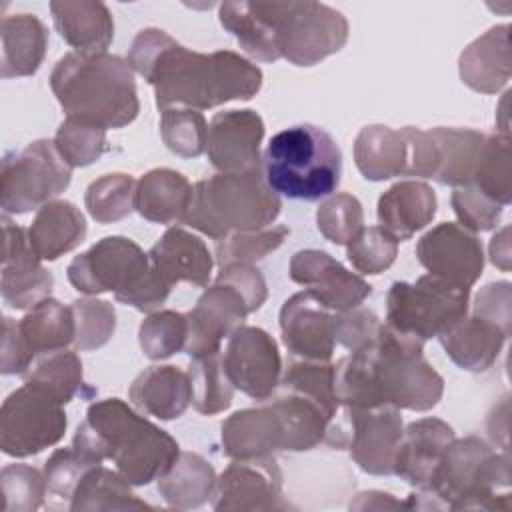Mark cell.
Wrapping results in <instances>:
<instances>
[{"label": "cell", "instance_id": "cell-24", "mask_svg": "<svg viewBox=\"0 0 512 512\" xmlns=\"http://www.w3.org/2000/svg\"><path fill=\"white\" fill-rule=\"evenodd\" d=\"M156 274L168 284L188 282L194 286H208L214 258L198 236L184 228H168L148 252Z\"/></svg>", "mask_w": 512, "mask_h": 512}, {"label": "cell", "instance_id": "cell-19", "mask_svg": "<svg viewBox=\"0 0 512 512\" xmlns=\"http://www.w3.org/2000/svg\"><path fill=\"white\" fill-rule=\"evenodd\" d=\"M252 314L244 296L228 282L216 280L208 286L194 308L186 312L188 342L184 352L190 358H200L220 352L222 340L240 328L246 316Z\"/></svg>", "mask_w": 512, "mask_h": 512}, {"label": "cell", "instance_id": "cell-2", "mask_svg": "<svg viewBox=\"0 0 512 512\" xmlns=\"http://www.w3.org/2000/svg\"><path fill=\"white\" fill-rule=\"evenodd\" d=\"M422 350V340L382 324L368 344L334 364L340 406L432 410L442 400L444 378Z\"/></svg>", "mask_w": 512, "mask_h": 512}, {"label": "cell", "instance_id": "cell-21", "mask_svg": "<svg viewBox=\"0 0 512 512\" xmlns=\"http://www.w3.org/2000/svg\"><path fill=\"white\" fill-rule=\"evenodd\" d=\"M262 138L264 120L256 110L218 112L208 124V160L224 174H242L262 168Z\"/></svg>", "mask_w": 512, "mask_h": 512}, {"label": "cell", "instance_id": "cell-43", "mask_svg": "<svg viewBox=\"0 0 512 512\" xmlns=\"http://www.w3.org/2000/svg\"><path fill=\"white\" fill-rule=\"evenodd\" d=\"M280 384L284 390L304 394L318 402L332 418L340 408L334 388V364L330 360H290Z\"/></svg>", "mask_w": 512, "mask_h": 512}, {"label": "cell", "instance_id": "cell-27", "mask_svg": "<svg viewBox=\"0 0 512 512\" xmlns=\"http://www.w3.org/2000/svg\"><path fill=\"white\" fill-rule=\"evenodd\" d=\"M462 82L480 94L500 92L512 74L510 26H492L470 42L458 60Z\"/></svg>", "mask_w": 512, "mask_h": 512}, {"label": "cell", "instance_id": "cell-35", "mask_svg": "<svg viewBox=\"0 0 512 512\" xmlns=\"http://www.w3.org/2000/svg\"><path fill=\"white\" fill-rule=\"evenodd\" d=\"M218 20L254 60H280L276 28L266 2H222L218 6Z\"/></svg>", "mask_w": 512, "mask_h": 512}, {"label": "cell", "instance_id": "cell-10", "mask_svg": "<svg viewBox=\"0 0 512 512\" xmlns=\"http://www.w3.org/2000/svg\"><path fill=\"white\" fill-rule=\"evenodd\" d=\"M470 288L434 274L394 282L386 296V324L418 340L438 338L468 314Z\"/></svg>", "mask_w": 512, "mask_h": 512}, {"label": "cell", "instance_id": "cell-56", "mask_svg": "<svg viewBox=\"0 0 512 512\" xmlns=\"http://www.w3.org/2000/svg\"><path fill=\"white\" fill-rule=\"evenodd\" d=\"M216 280L232 284L244 296L250 312L262 308L268 298L266 280L254 264H226L220 268Z\"/></svg>", "mask_w": 512, "mask_h": 512}, {"label": "cell", "instance_id": "cell-57", "mask_svg": "<svg viewBox=\"0 0 512 512\" xmlns=\"http://www.w3.org/2000/svg\"><path fill=\"white\" fill-rule=\"evenodd\" d=\"M472 314L494 320L496 324L510 330L512 324V296L510 282H490L474 298Z\"/></svg>", "mask_w": 512, "mask_h": 512}, {"label": "cell", "instance_id": "cell-48", "mask_svg": "<svg viewBox=\"0 0 512 512\" xmlns=\"http://www.w3.org/2000/svg\"><path fill=\"white\" fill-rule=\"evenodd\" d=\"M288 236L290 228L284 224L262 230L228 234L226 238L216 240V262L220 264V268L226 264H254L256 260H262L270 252L278 250Z\"/></svg>", "mask_w": 512, "mask_h": 512}, {"label": "cell", "instance_id": "cell-32", "mask_svg": "<svg viewBox=\"0 0 512 512\" xmlns=\"http://www.w3.org/2000/svg\"><path fill=\"white\" fill-rule=\"evenodd\" d=\"M28 242L40 260H58L78 248L88 232L86 218L68 200H52L38 208L28 226Z\"/></svg>", "mask_w": 512, "mask_h": 512}, {"label": "cell", "instance_id": "cell-58", "mask_svg": "<svg viewBox=\"0 0 512 512\" xmlns=\"http://www.w3.org/2000/svg\"><path fill=\"white\" fill-rule=\"evenodd\" d=\"M350 508L354 510H386V508H408L406 502H400V500H394L392 494H386V492H376V490H368V492H360L356 494V500L350 502Z\"/></svg>", "mask_w": 512, "mask_h": 512}, {"label": "cell", "instance_id": "cell-5", "mask_svg": "<svg viewBox=\"0 0 512 512\" xmlns=\"http://www.w3.org/2000/svg\"><path fill=\"white\" fill-rule=\"evenodd\" d=\"M262 174L278 196L314 202L338 188L342 152L324 128L296 124L270 138L262 156Z\"/></svg>", "mask_w": 512, "mask_h": 512}, {"label": "cell", "instance_id": "cell-4", "mask_svg": "<svg viewBox=\"0 0 512 512\" xmlns=\"http://www.w3.org/2000/svg\"><path fill=\"white\" fill-rule=\"evenodd\" d=\"M50 88L66 118L102 130L128 126L140 112L132 68L116 54H64L50 74Z\"/></svg>", "mask_w": 512, "mask_h": 512}, {"label": "cell", "instance_id": "cell-47", "mask_svg": "<svg viewBox=\"0 0 512 512\" xmlns=\"http://www.w3.org/2000/svg\"><path fill=\"white\" fill-rule=\"evenodd\" d=\"M160 136L166 148L182 158H198L206 152L208 122L192 108L160 110Z\"/></svg>", "mask_w": 512, "mask_h": 512}, {"label": "cell", "instance_id": "cell-55", "mask_svg": "<svg viewBox=\"0 0 512 512\" xmlns=\"http://www.w3.org/2000/svg\"><path fill=\"white\" fill-rule=\"evenodd\" d=\"M380 318L366 308H352L348 312H336L334 340L346 350H356L368 344L380 330Z\"/></svg>", "mask_w": 512, "mask_h": 512}, {"label": "cell", "instance_id": "cell-36", "mask_svg": "<svg viewBox=\"0 0 512 512\" xmlns=\"http://www.w3.org/2000/svg\"><path fill=\"white\" fill-rule=\"evenodd\" d=\"M156 482L160 496L170 508L192 510L212 500L216 472L200 454L180 452L174 464Z\"/></svg>", "mask_w": 512, "mask_h": 512}, {"label": "cell", "instance_id": "cell-7", "mask_svg": "<svg viewBox=\"0 0 512 512\" xmlns=\"http://www.w3.org/2000/svg\"><path fill=\"white\" fill-rule=\"evenodd\" d=\"M280 208V196L266 184L262 168L242 174L218 172L194 184L184 224L222 240L234 232L268 228Z\"/></svg>", "mask_w": 512, "mask_h": 512}, {"label": "cell", "instance_id": "cell-17", "mask_svg": "<svg viewBox=\"0 0 512 512\" xmlns=\"http://www.w3.org/2000/svg\"><path fill=\"white\" fill-rule=\"evenodd\" d=\"M416 258L438 278L470 288L484 270L482 242L456 222H442L416 244Z\"/></svg>", "mask_w": 512, "mask_h": 512}, {"label": "cell", "instance_id": "cell-30", "mask_svg": "<svg viewBox=\"0 0 512 512\" xmlns=\"http://www.w3.org/2000/svg\"><path fill=\"white\" fill-rule=\"evenodd\" d=\"M194 186L172 168H154L136 182L134 210L148 222L184 224Z\"/></svg>", "mask_w": 512, "mask_h": 512}, {"label": "cell", "instance_id": "cell-38", "mask_svg": "<svg viewBox=\"0 0 512 512\" xmlns=\"http://www.w3.org/2000/svg\"><path fill=\"white\" fill-rule=\"evenodd\" d=\"M436 150L438 166L434 180L448 186H466L472 182L486 134L470 128L438 126L430 130Z\"/></svg>", "mask_w": 512, "mask_h": 512}, {"label": "cell", "instance_id": "cell-41", "mask_svg": "<svg viewBox=\"0 0 512 512\" xmlns=\"http://www.w3.org/2000/svg\"><path fill=\"white\" fill-rule=\"evenodd\" d=\"M22 376L24 382H32L44 388L62 404H68L84 386L82 362L76 352L66 348L36 356V360Z\"/></svg>", "mask_w": 512, "mask_h": 512}, {"label": "cell", "instance_id": "cell-23", "mask_svg": "<svg viewBox=\"0 0 512 512\" xmlns=\"http://www.w3.org/2000/svg\"><path fill=\"white\" fill-rule=\"evenodd\" d=\"M454 438V428L440 418L410 422L396 448L392 474L406 480L418 492L428 494L438 464Z\"/></svg>", "mask_w": 512, "mask_h": 512}, {"label": "cell", "instance_id": "cell-54", "mask_svg": "<svg viewBox=\"0 0 512 512\" xmlns=\"http://www.w3.org/2000/svg\"><path fill=\"white\" fill-rule=\"evenodd\" d=\"M450 204L460 226L470 230L472 234L492 230L500 222L504 208L502 204L486 196L482 190H478L474 184L454 188Z\"/></svg>", "mask_w": 512, "mask_h": 512}, {"label": "cell", "instance_id": "cell-16", "mask_svg": "<svg viewBox=\"0 0 512 512\" xmlns=\"http://www.w3.org/2000/svg\"><path fill=\"white\" fill-rule=\"evenodd\" d=\"M212 508L222 510H286L282 472L274 456L232 460L216 478Z\"/></svg>", "mask_w": 512, "mask_h": 512}, {"label": "cell", "instance_id": "cell-14", "mask_svg": "<svg viewBox=\"0 0 512 512\" xmlns=\"http://www.w3.org/2000/svg\"><path fill=\"white\" fill-rule=\"evenodd\" d=\"M2 374H26L36 356L74 344L76 324L70 306L44 298L22 320L4 318L2 324Z\"/></svg>", "mask_w": 512, "mask_h": 512}, {"label": "cell", "instance_id": "cell-13", "mask_svg": "<svg viewBox=\"0 0 512 512\" xmlns=\"http://www.w3.org/2000/svg\"><path fill=\"white\" fill-rule=\"evenodd\" d=\"M68 418L64 404L44 388L24 382L6 396L0 408V450L28 458L64 438Z\"/></svg>", "mask_w": 512, "mask_h": 512}, {"label": "cell", "instance_id": "cell-44", "mask_svg": "<svg viewBox=\"0 0 512 512\" xmlns=\"http://www.w3.org/2000/svg\"><path fill=\"white\" fill-rule=\"evenodd\" d=\"M136 180L128 174H104L90 182L84 194L88 214L100 224H112L134 210Z\"/></svg>", "mask_w": 512, "mask_h": 512}, {"label": "cell", "instance_id": "cell-51", "mask_svg": "<svg viewBox=\"0 0 512 512\" xmlns=\"http://www.w3.org/2000/svg\"><path fill=\"white\" fill-rule=\"evenodd\" d=\"M316 226L326 240L346 246L364 228V210L360 200L348 192L330 196L316 210Z\"/></svg>", "mask_w": 512, "mask_h": 512}, {"label": "cell", "instance_id": "cell-25", "mask_svg": "<svg viewBox=\"0 0 512 512\" xmlns=\"http://www.w3.org/2000/svg\"><path fill=\"white\" fill-rule=\"evenodd\" d=\"M510 330L478 314H466L438 336L448 358L462 370L480 374L494 366Z\"/></svg>", "mask_w": 512, "mask_h": 512}, {"label": "cell", "instance_id": "cell-15", "mask_svg": "<svg viewBox=\"0 0 512 512\" xmlns=\"http://www.w3.org/2000/svg\"><path fill=\"white\" fill-rule=\"evenodd\" d=\"M222 364L234 390L266 402L282 380V358L276 340L258 326L236 328L222 354Z\"/></svg>", "mask_w": 512, "mask_h": 512}, {"label": "cell", "instance_id": "cell-9", "mask_svg": "<svg viewBox=\"0 0 512 512\" xmlns=\"http://www.w3.org/2000/svg\"><path fill=\"white\" fill-rule=\"evenodd\" d=\"M276 28L280 58L294 66H314L348 42V20L336 8L312 0L266 2Z\"/></svg>", "mask_w": 512, "mask_h": 512}, {"label": "cell", "instance_id": "cell-1", "mask_svg": "<svg viewBox=\"0 0 512 512\" xmlns=\"http://www.w3.org/2000/svg\"><path fill=\"white\" fill-rule=\"evenodd\" d=\"M152 88L156 106L208 110L230 100H250L262 88V70L232 50H188L160 28L140 30L126 56Z\"/></svg>", "mask_w": 512, "mask_h": 512}, {"label": "cell", "instance_id": "cell-31", "mask_svg": "<svg viewBox=\"0 0 512 512\" xmlns=\"http://www.w3.org/2000/svg\"><path fill=\"white\" fill-rule=\"evenodd\" d=\"M128 398L146 416L176 420L190 406L188 372L172 364L150 366L134 378Z\"/></svg>", "mask_w": 512, "mask_h": 512}, {"label": "cell", "instance_id": "cell-50", "mask_svg": "<svg viewBox=\"0 0 512 512\" xmlns=\"http://www.w3.org/2000/svg\"><path fill=\"white\" fill-rule=\"evenodd\" d=\"M76 324L74 346L82 352L98 350L110 342L116 330V310L100 298H78L70 304Z\"/></svg>", "mask_w": 512, "mask_h": 512}, {"label": "cell", "instance_id": "cell-37", "mask_svg": "<svg viewBox=\"0 0 512 512\" xmlns=\"http://www.w3.org/2000/svg\"><path fill=\"white\" fill-rule=\"evenodd\" d=\"M268 404L282 424L284 450L306 452L324 442L332 416L318 402L304 394L284 390V394L270 400Z\"/></svg>", "mask_w": 512, "mask_h": 512}, {"label": "cell", "instance_id": "cell-12", "mask_svg": "<svg viewBox=\"0 0 512 512\" xmlns=\"http://www.w3.org/2000/svg\"><path fill=\"white\" fill-rule=\"evenodd\" d=\"M404 432L398 408H348L340 406L330 420L324 444L348 450L352 460L368 474H392L394 454Z\"/></svg>", "mask_w": 512, "mask_h": 512}, {"label": "cell", "instance_id": "cell-46", "mask_svg": "<svg viewBox=\"0 0 512 512\" xmlns=\"http://www.w3.org/2000/svg\"><path fill=\"white\" fill-rule=\"evenodd\" d=\"M96 462L76 448H58L44 464L46 478V506L52 510H70L72 494L82 478V474Z\"/></svg>", "mask_w": 512, "mask_h": 512}, {"label": "cell", "instance_id": "cell-40", "mask_svg": "<svg viewBox=\"0 0 512 512\" xmlns=\"http://www.w3.org/2000/svg\"><path fill=\"white\" fill-rule=\"evenodd\" d=\"M190 404L196 412L212 416L224 412L234 398V386L226 376L222 354H208L192 358L188 366Z\"/></svg>", "mask_w": 512, "mask_h": 512}, {"label": "cell", "instance_id": "cell-53", "mask_svg": "<svg viewBox=\"0 0 512 512\" xmlns=\"http://www.w3.org/2000/svg\"><path fill=\"white\" fill-rule=\"evenodd\" d=\"M346 256L356 272L380 274L394 264L398 256V240L382 226H368L346 244Z\"/></svg>", "mask_w": 512, "mask_h": 512}, {"label": "cell", "instance_id": "cell-29", "mask_svg": "<svg viewBox=\"0 0 512 512\" xmlns=\"http://www.w3.org/2000/svg\"><path fill=\"white\" fill-rule=\"evenodd\" d=\"M436 208L432 186L420 180H400L378 198L376 214L380 226L400 242L426 228L436 216Z\"/></svg>", "mask_w": 512, "mask_h": 512}, {"label": "cell", "instance_id": "cell-11", "mask_svg": "<svg viewBox=\"0 0 512 512\" xmlns=\"http://www.w3.org/2000/svg\"><path fill=\"white\" fill-rule=\"evenodd\" d=\"M72 180V168L58 154L54 140H34L2 160L0 206L4 214L38 210L62 194Z\"/></svg>", "mask_w": 512, "mask_h": 512}, {"label": "cell", "instance_id": "cell-45", "mask_svg": "<svg viewBox=\"0 0 512 512\" xmlns=\"http://www.w3.org/2000/svg\"><path fill=\"white\" fill-rule=\"evenodd\" d=\"M138 342L150 360H164L182 352L188 342L186 314L176 310L150 312L138 328Z\"/></svg>", "mask_w": 512, "mask_h": 512}, {"label": "cell", "instance_id": "cell-8", "mask_svg": "<svg viewBox=\"0 0 512 512\" xmlns=\"http://www.w3.org/2000/svg\"><path fill=\"white\" fill-rule=\"evenodd\" d=\"M430 498L450 510H504L510 500V456L478 436L454 438L434 474Z\"/></svg>", "mask_w": 512, "mask_h": 512}, {"label": "cell", "instance_id": "cell-6", "mask_svg": "<svg viewBox=\"0 0 512 512\" xmlns=\"http://www.w3.org/2000/svg\"><path fill=\"white\" fill-rule=\"evenodd\" d=\"M68 282L86 296L114 292V298L140 312H154L172 290L152 268L148 252L126 236H106L76 256Z\"/></svg>", "mask_w": 512, "mask_h": 512}, {"label": "cell", "instance_id": "cell-33", "mask_svg": "<svg viewBox=\"0 0 512 512\" xmlns=\"http://www.w3.org/2000/svg\"><path fill=\"white\" fill-rule=\"evenodd\" d=\"M2 78L32 76L38 72L48 46V30L34 14H12L0 22Z\"/></svg>", "mask_w": 512, "mask_h": 512}, {"label": "cell", "instance_id": "cell-49", "mask_svg": "<svg viewBox=\"0 0 512 512\" xmlns=\"http://www.w3.org/2000/svg\"><path fill=\"white\" fill-rule=\"evenodd\" d=\"M54 146L70 168L90 166L108 150L106 130L66 118L54 136Z\"/></svg>", "mask_w": 512, "mask_h": 512}, {"label": "cell", "instance_id": "cell-59", "mask_svg": "<svg viewBox=\"0 0 512 512\" xmlns=\"http://www.w3.org/2000/svg\"><path fill=\"white\" fill-rule=\"evenodd\" d=\"M490 262L498 266L502 272L510 270V226H504L500 232H496L490 240Z\"/></svg>", "mask_w": 512, "mask_h": 512}, {"label": "cell", "instance_id": "cell-52", "mask_svg": "<svg viewBox=\"0 0 512 512\" xmlns=\"http://www.w3.org/2000/svg\"><path fill=\"white\" fill-rule=\"evenodd\" d=\"M0 484L6 512H34L46 504L44 472L28 464L4 466Z\"/></svg>", "mask_w": 512, "mask_h": 512}, {"label": "cell", "instance_id": "cell-39", "mask_svg": "<svg viewBox=\"0 0 512 512\" xmlns=\"http://www.w3.org/2000/svg\"><path fill=\"white\" fill-rule=\"evenodd\" d=\"M152 508L132 492V484L118 472L102 464L90 466L70 500V510H142Z\"/></svg>", "mask_w": 512, "mask_h": 512}, {"label": "cell", "instance_id": "cell-20", "mask_svg": "<svg viewBox=\"0 0 512 512\" xmlns=\"http://www.w3.org/2000/svg\"><path fill=\"white\" fill-rule=\"evenodd\" d=\"M2 234V300L16 310H30L32 306L50 296L54 278L40 264L42 260L34 254L28 242V232L14 224L8 214L2 216Z\"/></svg>", "mask_w": 512, "mask_h": 512}, {"label": "cell", "instance_id": "cell-22", "mask_svg": "<svg viewBox=\"0 0 512 512\" xmlns=\"http://www.w3.org/2000/svg\"><path fill=\"white\" fill-rule=\"evenodd\" d=\"M336 312L308 290L292 294L280 308V332L286 348L306 360H330L334 354Z\"/></svg>", "mask_w": 512, "mask_h": 512}, {"label": "cell", "instance_id": "cell-34", "mask_svg": "<svg viewBox=\"0 0 512 512\" xmlns=\"http://www.w3.org/2000/svg\"><path fill=\"white\" fill-rule=\"evenodd\" d=\"M354 162L358 172L372 182L404 176L408 144L402 130L384 124L364 126L354 140Z\"/></svg>", "mask_w": 512, "mask_h": 512}, {"label": "cell", "instance_id": "cell-42", "mask_svg": "<svg viewBox=\"0 0 512 512\" xmlns=\"http://www.w3.org/2000/svg\"><path fill=\"white\" fill-rule=\"evenodd\" d=\"M486 196L502 206L512 200V164H510V136L490 134L484 140L482 154L472 182Z\"/></svg>", "mask_w": 512, "mask_h": 512}, {"label": "cell", "instance_id": "cell-3", "mask_svg": "<svg viewBox=\"0 0 512 512\" xmlns=\"http://www.w3.org/2000/svg\"><path fill=\"white\" fill-rule=\"evenodd\" d=\"M72 448L96 462L112 460L132 486L158 480L180 454L178 442L166 430L120 398H106L88 406Z\"/></svg>", "mask_w": 512, "mask_h": 512}, {"label": "cell", "instance_id": "cell-28", "mask_svg": "<svg viewBox=\"0 0 512 512\" xmlns=\"http://www.w3.org/2000/svg\"><path fill=\"white\" fill-rule=\"evenodd\" d=\"M50 12L60 38L74 52H106L114 38V18L106 4L92 0H54Z\"/></svg>", "mask_w": 512, "mask_h": 512}, {"label": "cell", "instance_id": "cell-26", "mask_svg": "<svg viewBox=\"0 0 512 512\" xmlns=\"http://www.w3.org/2000/svg\"><path fill=\"white\" fill-rule=\"evenodd\" d=\"M222 452L232 460L268 458L284 450L282 424L266 402L258 408H244L222 422Z\"/></svg>", "mask_w": 512, "mask_h": 512}, {"label": "cell", "instance_id": "cell-18", "mask_svg": "<svg viewBox=\"0 0 512 512\" xmlns=\"http://www.w3.org/2000/svg\"><path fill=\"white\" fill-rule=\"evenodd\" d=\"M288 274L332 312L358 308L372 294V286L362 276L344 268L324 250H298L290 258Z\"/></svg>", "mask_w": 512, "mask_h": 512}]
</instances>
